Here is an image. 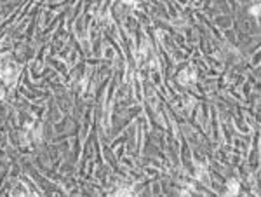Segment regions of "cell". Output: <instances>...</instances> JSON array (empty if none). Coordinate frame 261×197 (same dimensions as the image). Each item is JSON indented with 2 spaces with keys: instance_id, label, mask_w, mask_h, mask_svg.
Instances as JSON below:
<instances>
[{
  "instance_id": "6da1fadb",
  "label": "cell",
  "mask_w": 261,
  "mask_h": 197,
  "mask_svg": "<svg viewBox=\"0 0 261 197\" xmlns=\"http://www.w3.org/2000/svg\"><path fill=\"white\" fill-rule=\"evenodd\" d=\"M237 190H239V185L231 183V185H230V192H237Z\"/></svg>"
},
{
  "instance_id": "7a4b0ae2",
  "label": "cell",
  "mask_w": 261,
  "mask_h": 197,
  "mask_svg": "<svg viewBox=\"0 0 261 197\" xmlns=\"http://www.w3.org/2000/svg\"><path fill=\"white\" fill-rule=\"evenodd\" d=\"M124 2H127V4H132V0H124Z\"/></svg>"
}]
</instances>
